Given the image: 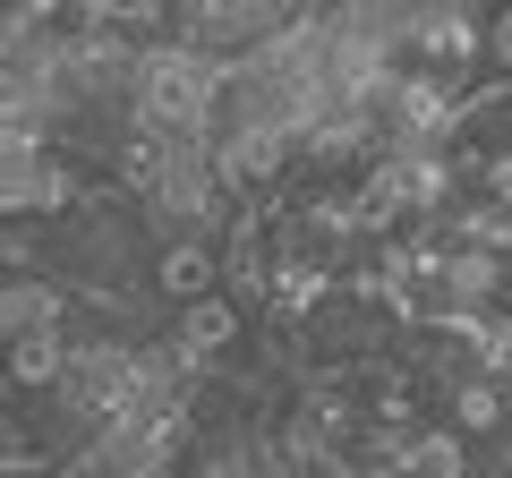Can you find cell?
Masks as SVG:
<instances>
[{"mask_svg": "<svg viewBox=\"0 0 512 478\" xmlns=\"http://www.w3.org/2000/svg\"><path fill=\"white\" fill-rule=\"evenodd\" d=\"M453 419L470 427V436H478V427H495V419H504V385H495V376H470V385L453 393Z\"/></svg>", "mask_w": 512, "mask_h": 478, "instance_id": "obj_5", "label": "cell"}, {"mask_svg": "<svg viewBox=\"0 0 512 478\" xmlns=\"http://www.w3.org/2000/svg\"><path fill=\"white\" fill-rule=\"evenodd\" d=\"M231 333H239V316L222 308V299H197V308H188V325H180V359H188V368H205V359H222V350H231Z\"/></svg>", "mask_w": 512, "mask_h": 478, "instance_id": "obj_2", "label": "cell"}, {"mask_svg": "<svg viewBox=\"0 0 512 478\" xmlns=\"http://www.w3.org/2000/svg\"><path fill=\"white\" fill-rule=\"evenodd\" d=\"M410 43H419V52L436 60V77H444V69H461V60L478 52V18H461V9H427V18H410Z\"/></svg>", "mask_w": 512, "mask_h": 478, "instance_id": "obj_1", "label": "cell"}, {"mask_svg": "<svg viewBox=\"0 0 512 478\" xmlns=\"http://www.w3.org/2000/svg\"><path fill=\"white\" fill-rule=\"evenodd\" d=\"M478 43H487V52L504 60V69H512V18H495V26H478Z\"/></svg>", "mask_w": 512, "mask_h": 478, "instance_id": "obj_6", "label": "cell"}, {"mask_svg": "<svg viewBox=\"0 0 512 478\" xmlns=\"http://www.w3.org/2000/svg\"><path fill=\"white\" fill-rule=\"evenodd\" d=\"M60 359H69V342H60L52 325H43V333H18V350H9V376H18V385H60Z\"/></svg>", "mask_w": 512, "mask_h": 478, "instance_id": "obj_4", "label": "cell"}, {"mask_svg": "<svg viewBox=\"0 0 512 478\" xmlns=\"http://www.w3.org/2000/svg\"><path fill=\"white\" fill-rule=\"evenodd\" d=\"M487 188H495V197L512 205V154H495V163H487Z\"/></svg>", "mask_w": 512, "mask_h": 478, "instance_id": "obj_7", "label": "cell"}, {"mask_svg": "<svg viewBox=\"0 0 512 478\" xmlns=\"http://www.w3.org/2000/svg\"><path fill=\"white\" fill-rule=\"evenodd\" d=\"M205 282H214V248H205V239H180V248H163V291H171V299H188V308H197Z\"/></svg>", "mask_w": 512, "mask_h": 478, "instance_id": "obj_3", "label": "cell"}]
</instances>
